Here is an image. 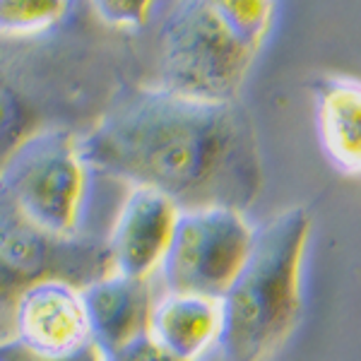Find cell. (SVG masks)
<instances>
[{
	"instance_id": "cell-8",
	"label": "cell",
	"mask_w": 361,
	"mask_h": 361,
	"mask_svg": "<svg viewBox=\"0 0 361 361\" xmlns=\"http://www.w3.org/2000/svg\"><path fill=\"white\" fill-rule=\"evenodd\" d=\"M180 209L152 188H133L118 212L106 246L114 272L149 279L164 263Z\"/></svg>"
},
{
	"instance_id": "cell-5",
	"label": "cell",
	"mask_w": 361,
	"mask_h": 361,
	"mask_svg": "<svg viewBox=\"0 0 361 361\" xmlns=\"http://www.w3.org/2000/svg\"><path fill=\"white\" fill-rule=\"evenodd\" d=\"M253 236L241 209H180L161 263L169 294L222 301L246 263Z\"/></svg>"
},
{
	"instance_id": "cell-16",
	"label": "cell",
	"mask_w": 361,
	"mask_h": 361,
	"mask_svg": "<svg viewBox=\"0 0 361 361\" xmlns=\"http://www.w3.org/2000/svg\"><path fill=\"white\" fill-rule=\"evenodd\" d=\"M104 359L106 361H185L176 357L173 352H169L164 345H159L152 337V333L140 335L121 349H116V352L104 354Z\"/></svg>"
},
{
	"instance_id": "cell-15",
	"label": "cell",
	"mask_w": 361,
	"mask_h": 361,
	"mask_svg": "<svg viewBox=\"0 0 361 361\" xmlns=\"http://www.w3.org/2000/svg\"><path fill=\"white\" fill-rule=\"evenodd\" d=\"M0 361H106V359H104V352L94 342L85 345L78 352L51 357V354H39L34 349L25 347L17 337H10V340H0Z\"/></svg>"
},
{
	"instance_id": "cell-2",
	"label": "cell",
	"mask_w": 361,
	"mask_h": 361,
	"mask_svg": "<svg viewBox=\"0 0 361 361\" xmlns=\"http://www.w3.org/2000/svg\"><path fill=\"white\" fill-rule=\"evenodd\" d=\"M311 236L304 205L282 209L255 229L241 272L224 294L217 345L224 361H265L301 318V265Z\"/></svg>"
},
{
	"instance_id": "cell-4",
	"label": "cell",
	"mask_w": 361,
	"mask_h": 361,
	"mask_svg": "<svg viewBox=\"0 0 361 361\" xmlns=\"http://www.w3.org/2000/svg\"><path fill=\"white\" fill-rule=\"evenodd\" d=\"M87 173L78 140L68 130L29 133L0 164V195L29 222L58 236H75Z\"/></svg>"
},
{
	"instance_id": "cell-6",
	"label": "cell",
	"mask_w": 361,
	"mask_h": 361,
	"mask_svg": "<svg viewBox=\"0 0 361 361\" xmlns=\"http://www.w3.org/2000/svg\"><path fill=\"white\" fill-rule=\"evenodd\" d=\"M111 272L106 243L51 234L0 195V296L17 301L29 284L42 279H63L85 289Z\"/></svg>"
},
{
	"instance_id": "cell-14",
	"label": "cell",
	"mask_w": 361,
	"mask_h": 361,
	"mask_svg": "<svg viewBox=\"0 0 361 361\" xmlns=\"http://www.w3.org/2000/svg\"><path fill=\"white\" fill-rule=\"evenodd\" d=\"M97 15L106 25L121 29H135L147 22L154 0H90Z\"/></svg>"
},
{
	"instance_id": "cell-9",
	"label": "cell",
	"mask_w": 361,
	"mask_h": 361,
	"mask_svg": "<svg viewBox=\"0 0 361 361\" xmlns=\"http://www.w3.org/2000/svg\"><path fill=\"white\" fill-rule=\"evenodd\" d=\"M82 299L92 342L104 354H111L135 337L149 333L154 308L149 279L111 272L85 287Z\"/></svg>"
},
{
	"instance_id": "cell-11",
	"label": "cell",
	"mask_w": 361,
	"mask_h": 361,
	"mask_svg": "<svg viewBox=\"0 0 361 361\" xmlns=\"http://www.w3.org/2000/svg\"><path fill=\"white\" fill-rule=\"evenodd\" d=\"M222 328V304L193 294H169L157 301L149 333L159 345L185 361H195L217 342Z\"/></svg>"
},
{
	"instance_id": "cell-3",
	"label": "cell",
	"mask_w": 361,
	"mask_h": 361,
	"mask_svg": "<svg viewBox=\"0 0 361 361\" xmlns=\"http://www.w3.org/2000/svg\"><path fill=\"white\" fill-rule=\"evenodd\" d=\"M272 15L275 0H176L159 29V85L207 102H238Z\"/></svg>"
},
{
	"instance_id": "cell-1",
	"label": "cell",
	"mask_w": 361,
	"mask_h": 361,
	"mask_svg": "<svg viewBox=\"0 0 361 361\" xmlns=\"http://www.w3.org/2000/svg\"><path fill=\"white\" fill-rule=\"evenodd\" d=\"M78 149L90 171L159 190L178 209L246 212L263 188L258 135L243 104L161 85L126 87Z\"/></svg>"
},
{
	"instance_id": "cell-12",
	"label": "cell",
	"mask_w": 361,
	"mask_h": 361,
	"mask_svg": "<svg viewBox=\"0 0 361 361\" xmlns=\"http://www.w3.org/2000/svg\"><path fill=\"white\" fill-rule=\"evenodd\" d=\"M70 0H0V32L34 34L63 20Z\"/></svg>"
},
{
	"instance_id": "cell-10",
	"label": "cell",
	"mask_w": 361,
	"mask_h": 361,
	"mask_svg": "<svg viewBox=\"0 0 361 361\" xmlns=\"http://www.w3.org/2000/svg\"><path fill=\"white\" fill-rule=\"evenodd\" d=\"M320 147L342 173H361V82L325 75L311 82Z\"/></svg>"
},
{
	"instance_id": "cell-13",
	"label": "cell",
	"mask_w": 361,
	"mask_h": 361,
	"mask_svg": "<svg viewBox=\"0 0 361 361\" xmlns=\"http://www.w3.org/2000/svg\"><path fill=\"white\" fill-rule=\"evenodd\" d=\"M27 121L29 116L25 104L13 94V90L0 85V164L29 135Z\"/></svg>"
},
{
	"instance_id": "cell-7",
	"label": "cell",
	"mask_w": 361,
	"mask_h": 361,
	"mask_svg": "<svg viewBox=\"0 0 361 361\" xmlns=\"http://www.w3.org/2000/svg\"><path fill=\"white\" fill-rule=\"evenodd\" d=\"M15 337L39 354H70L92 342L82 289L63 279L34 282L15 301Z\"/></svg>"
}]
</instances>
